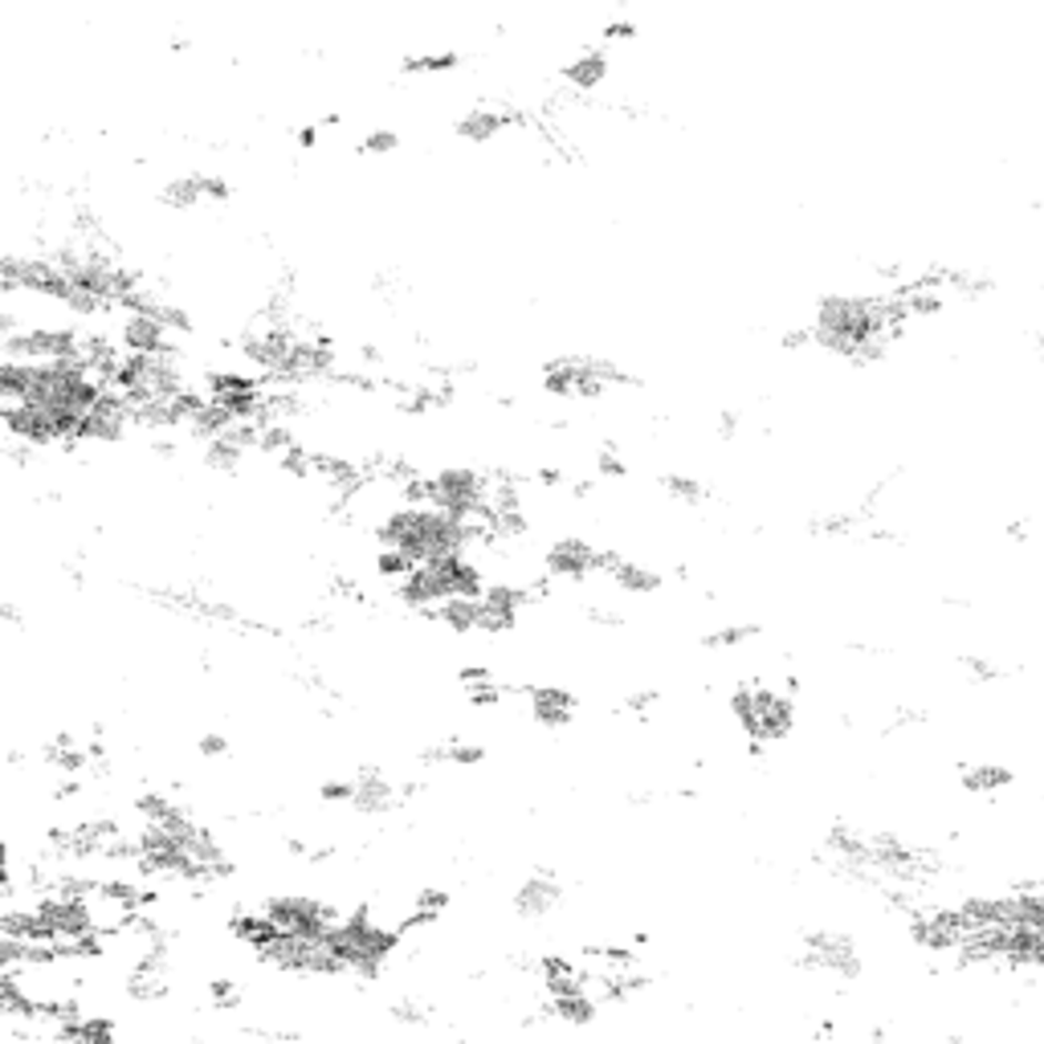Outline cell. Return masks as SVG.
Instances as JSON below:
<instances>
[{
	"mask_svg": "<svg viewBox=\"0 0 1044 1044\" xmlns=\"http://www.w3.org/2000/svg\"><path fill=\"white\" fill-rule=\"evenodd\" d=\"M600 560H604V551L592 547V543L580 539V535H567V539H555V543H551L547 555H543V567H547L555 580L584 584L587 575H600Z\"/></svg>",
	"mask_w": 1044,
	"mask_h": 1044,
	"instance_id": "6da1fadb",
	"label": "cell"
},
{
	"mask_svg": "<svg viewBox=\"0 0 1044 1044\" xmlns=\"http://www.w3.org/2000/svg\"><path fill=\"white\" fill-rule=\"evenodd\" d=\"M526 710L539 726H567L580 710V698L567 686H531L526 689Z\"/></svg>",
	"mask_w": 1044,
	"mask_h": 1044,
	"instance_id": "7a4b0ae2",
	"label": "cell"
},
{
	"mask_svg": "<svg viewBox=\"0 0 1044 1044\" xmlns=\"http://www.w3.org/2000/svg\"><path fill=\"white\" fill-rule=\"evenodd\" d=\"M405 800L400 796V788H396L392 779L383 776L380 767H364L356 776V812H364V816H383V812H392L396 804Z\"/></svg>",
	"mask_w": 1044,
	"mask_h": 1044,
	"instance_id": "3957f363",
	"label": "cell"
},
{
	"mask_svg": "<svg viewBox=\"0 0 1044 1044\" xmlns=\"http://www.w3.org/2000/svg\"><path fill=\"white\" fill-rule=\"evenodd\" d=\"M600 575H608V580L621 587V592H633V596L657 592V587L665 584L662 572H653V567H645V563H637V560H624V555H616V551H604V560H600Z\"/></svg>",
	"mask_w": 1044,
	"mask_h": 1044,
	"instance_id": "277c9868",
	"label": "cell"
},
{
	"mask_svg": "<svg viewBox=\"0 0 1044 1044\" xmlns=\"http://www.w3.org/2000/svg\"><path fill=\"white\" fill-rule=\"evenodd\" d=\"M560 898H563V890H560V881H555V873L539 869V873H531V878L519 886V893H514V910H519L522 918H543L560 905Z\"/></svg>",
	"mask_w": 1044,
	"mask_h": 1044,
	"instance_id": "5b68a950",
	"label": "cell"
},
{
	"mask_svg": "<svg viewBox=\"0 0 1044 1044\" xmlns=\"http://www.w3.org/2000/svg\"><path fill=\"white\" fill-rule=\"evenodd\" d=\"M478 616H482V596H446L433 621H441L453 633H473Z\"/></svg>",
	"mask_w": 1044,
	"mask_h": 1044,
	"instance_id": "8992f818",
	"label": "cell"
},
{
	"mask_svg": "<svg viewBox=\"0 0 1044 1044\" xmlns=\"http://www.w3.org/2000/svg\"><path fill=\"white\" fill-rule=\"evenodd\" d=\"M759 633H764V628H759L755 621L723 624V628H714V633H706V637H702V649H718V653L743 649V645H751Z\"/></svg>",
	"mask_w": 1044,
	"mask_h": 1044,
	"instance_id": "52a82bcc",
	"label": "cell"
},
{
	"mask_svg": "<svg viewBox=\"0 0 1044 1044\" xmlns=\"http://www.w3.org/2000/svg\"><path fill=\"white\" fill-rule=\"evenodd\" d=\"M417 555L412 551H405V547H380L376 551V560H371V567H376V575L380 580H388V584H400V580H408V575L417 572Z\"/></svg>",
	"mask_w": 1044,
	"mask_h": 1044,
	"instance_id": "ba28073f",
	"label": "cell"
},
{
	"mask_svg": "<svg viewBox=\"0 0 1044 1044\" xmlns=\"http://www.w3.org/2000/svg\"><path fill=\"white\" fill-rule=\"evenodd\" d=\"M662 490L674 498V502H686V506H702V502L710 498V490H706L698 478H689V473H665Z\"/></svg>",
	"mask_w": 1044,
	"mask_h": 1044,
	"instance_id": "9c48e42d",
	"label": "cell"
},
{
	"mask_svg": "<svg viewBox=\"0 0 1044 1044\" xmlns=\"http://www.w3.org/2000/svg\"><path fill=\"white\" fill-rule=\"evenodd\" d=\"M152 310H155V315H160V323H164V327H167V331H172V335H192V331H196V319H192V310H188V306L172 303V298H164V294L155 298V306H152Z\"/></svg>",
	"mask_w": 1044,
	"mask_h": 1044,
	"instance_id": "30bf717a",
	"label": "cell"
},
{
	"mask_svg": "<svg viewBox=\"0 0 1044 1044\" xmlns=\"http://www.w3.org/2000/svg\"><path fill=\"white\" fill-rule=\"evenodd\" d=\"M208 1000H213V1007H217V1012H233V1007H242V983L229 980V975L208 980Z\"/></svg>",
	"mask_w": 1044,
	"mask_h": 1044,
	"instance_id": "8fae6325",
	"label": "cell"
},
{
	"mask_svg": "<svg viewBox=\"0 0 1044 1044\" xmlns=\"http://www.w3.org/2000/svg\"><path fill=\"white\" fill-rule=\"evenodd\" d=\"M596 478H604V482H621V478H628V461L621 458V449L616 446H604L596 453Z\"/></svg>",
	"mask_w": 1044,
	"mask_h": 1044,
	"instance_id": "7c38bea8",
	"label": "cell"
},
{
	"mask_svg": "<svg viewBox=\"0 0 1044 1044\" xmlns=\"http://www.w3.org/2000/svg\"><path fill=\"white\" fill-rule=\"evenodd\" d=\"M412 905H421L424 914H433V918H441L453 905V893L449 890H441V886H424L417 898H412Z\"/></svg>",
	"mask_w": 1044,
	"mask_h": 1044,
	"instance_id": "4fadbf2b",
	"label": "cell"
},
{
	"mask_svg": "<svg viewBox=\"0 0 1044 1044\" xmlns=\"http://www.w3.org/2000/svg\"><path fill=\"white\" fill-rule=\"evenodd\" d=\"M319 796H323V804H356V779H327L319 788Z\"/></svg>",
	"mask_w": 1044,
	"mask_h": 1044,
	"instance_id": "5bb4252c",
	"label": "cell"
},
{
	"mask_svg": "<svg viewBox=\"0 0 1044 1044\" xmlns=\"http://www.w3.org/2000/svg\"><path fill=\"white\" fill-rule=\"evenodd\" d=\"M657 702H662V694H657V689H653V686H645V689H633V694H628V698H624L621 706H624V710H628V714H637V718H645V714H653V710H657Z\"/></svg>",
	"mask_w": 1044,
	"mask_h": 1044,
	"instance_id": "9a60e30c",
	"label": "cell"
},
{
	"mask_svg": "<svg viewBox=\"0 0 1044 1044\" xmlns=\"http://www.w3.org/2000/svg\"><path fill=\"white\" fill-rule=\"evenodd\" d=\"M490 682H498L490 665H461V669H458V686L465 689V694H470V689H478V686H490Z\"/></svg>",
	"mask_w": 1044,
	"mask_h": 1044,
	"instance_id": "2e32d148",
	"label": "cell"
},
{
	"mask_svg": "<svg viewBox=\"0 0 1044 1044\" xmlns=\"http://www.w3.org/2000/svg\"><path fill=\"white\" fill-rule=\"evenodd\" d=\"M388 1012H392L396 1024H424V1016H429V1007L417 1004V1000H396Z\"/></svg>",
	"mask_w": 1044,
	"mask_h": 1044,
	"instance_id": "e0dca14e",
	"label": "cell"
},
{
	"mask_svg": "<svg viewBox=\"0 0 1044 1044\" xmlns=\"http://www.w3.org/2000/svg\"><path fill=\"white\" fill-rule=\"evenodd\" d=\"M196 751H201L204 759H221V755H229V739H225V735H217V730H208V735H201V739H196Z\"/></svg>",
	"mask_w": 1044,
	"mask_h": 1044,
	"instance_id": "ac0fdd59",
	"label": "cell"
},
{
	"mask_svg": "<svg viewBox=\"0 0 1044 1044\" xmlns=\"http://www.w3.org/2000/svg\"><path fill=\"white\" fill-rule=\"evenodd\" d=\"M739 424H743V417L735 412V408L718 412V437H723V441H735V437H739Z\"/></svg>",
	"mask_w": 1044,
	"mask_h": 1044,
	"instance_id": "d6986e66",
	"label": "cell"
}]
</instances>
